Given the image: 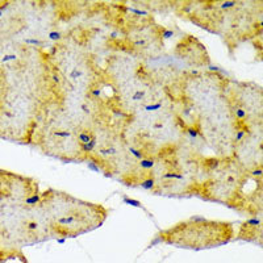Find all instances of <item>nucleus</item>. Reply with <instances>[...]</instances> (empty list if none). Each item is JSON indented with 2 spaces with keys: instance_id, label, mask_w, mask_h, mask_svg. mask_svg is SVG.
<instances>
[{
  "instance_id": "obj_1",
  "label": "nucleus",
  "mask_w": 263,
  "mask_h": 263,
  "mask_svg": "<svg viewBox=\"0 0 263 263\" xmlns=\"http://www.w3.org/2000/svg\"><path fill=\"white\" fill-rule=\"evenodd\" d=\"M232 79L216 70L183 74L167 90L187 126L200 136L216 157H230L237 126L232 113Z\"/></svg>"
},
{
  "instance_id": "obj_2",
  "label": "nucleus",
  "mask_w": 263,
  "mask_h": 263,
  "mask_svg": "<svg viewBox=\"0 0 263 263\" xmlns=\"http://www.w3.org/2000/svg\"><path fill=\"white\" fill-rule=\"evenodd\" d=\"M167 7L180 19L220 36L230 54L247 41L262 45L263 1H167Z\"/></svg>"
},
{
  "instance_id": "obj_3",
  "label": "nucleus",
  "mask_w": 263,
  "mask_h": 263,
  "mask_svg": "<svg viewBox=\"0 0 263 263\" xmlns=\"http://www.w3.org/2000/svg\"><path fill=\"white\" fill-rule=\"evenodd\" d=\"M262 169L249 171L232 157L204 155L195 197L255 217L262 214Z\"/></svg>"
},
{
  "instance_id": "obj_4",
  "label": "nucleus",
  "mask_w": 263,
  "mask_h": 263,
  "mask_svg": "<svg viewBox=\"0 0 263 263\" xmlns=\"http://www.w3.org/2000/svg\"><path fill=\"white\" fill-rule=\"evenodd\" d=\"M117 121L128 145L149 159L176 151L185 142L189 130L172 99L147 107L130 118Z\"/></svg>"
},
{
  "instance_id": "obj_5",
  "label": "nucleus",
  "mask_w": 263,
  "mask_h": 263,
  "mask_svg": "<svg viewBox=\"0 0 263 263\" xmlns=\"http://www.w3.org/2000/svg\"><path fill=\"white\" fill-rule=\"evenodd\" d=\"M39 197L37 207L49 236L59 242L94 230L108 217L104 205L75 197L65 191L48 188L39 193Z\"/></svg>"
},
{
  "instance_id": "obj_6",
  "label": "nucleus",
  "mask_w": 263,
  "mask_h": 263,
  "mask_svg": "<svg viewBox=\"0 0 263 263\" xmlns=\"http://www.w3.org/2000/svg\"><path fill=\"white\" fill-rule=\"evenodd\" d=\"M46 55L62 92L103 91L105 84L103 66L68 33L53 43Z\"/></svg>"
},
{
  "instance_id": "obj_7",
  "label": "nucleus",
  "mask_w": 263,
  "mask_h": 263,
  "mask_svg": "<svg viewBox=\"0 0 263 263\" xmlns=\"http://www.w3.org/2000/svg\"><path fill=\"white\" fill-rule=\"evenodd\" d=\"M32 145L45 155L63 162H87V153L79 141L78 130L57 104L48 109L34 133Z\"/></svg>"
},
{
  "instance_id": "obj_8",
  "label": "nucleus",
  "mask_w": 263,
  "mask_h": 263,
  "mask_svg": "<svg viewBox=\"0 0 263 263\" xmlns=\"http://www.w3.org/2000/svg\"><path fill=\"white\" fill-rule=\"evenodd\" d=\"M234 240V225L226 221L191 217L161 230L153 244H169L183 249L203 250L225 245Z\"/></svg>"
},
{
  "instance_id": "obj_9",
  "label": "nucleus",
  "mask_w": 263,
  "mask_h": 263,
  "mask_svg": "<svg viewBox=\"0 0 263 263\" xmlns=\"http://www.w3.org/2000/svg\"><path fill=\"white\" fill-rule=\"evenodd\" d=\"M57 105L78 132L91 130L95 133L116 121L103 91L88 94L65 91L62 92L61 100Z\"/></svg>"
},
{
  "instance_id": "obj_10",
  "label": "nucleus",
  "mask_w": 263,
  "mask_h": 263,
  "mask_svg": "<svg viewBox=\"0 0 263 263\" xmlns=\"http://www.w3.org/2000/svg\"><path fill=\"white\" fill-rule=\"evenodd\" d=\"M229 100L237 132L263 129V90L259 84L232 79Z\"/></svg>"
},
{
  "instance_id": "obj_11",
  "label": "nucleus",
  "mask_w": 263,
  "mask_h": 263,
  "mask_svg": "<svg viewBox=\"0 0 263 263\" xmlns=\"http://www.w3.org/2000/svg\"><path fill=\"white\" fill-rule=\"evenodd\" d=\"M170 57L182 74L205 70L211 66V57L201 41L191 34H183L174 45Z\"/></svg>"
},
{
  "instance_id": "obj_12",
  "label": "nucleus",
  "mask_w": 263,
  "mask_h": 263,
  "mask_svg": "<svg viewBox=\"0 0 263 263\" xmlns=\"http://www.w3.org/2000/svg\"><path fill=\"white\" fill-rule=\"evenodd\" d=\"M263 129L238 130L234 138L232 158L249 171L262 169Z\"/></svg>"
},
{
  "instance_id": "obj_13",
  "label": "nucleus",
  "mask_w": 263,
  "mask_h": 263,
  "mask_svg": "<svg viewBox=\"0 0 263 263\" xmlns=\"http://www.w3.org/2000/svg\"><path fill=\"white\" fill-rule=\"evenodd\" d=\"M38 183L33 178L17 175L15 172L0 169V201L24 203L39 193Z\"/></svg>"
},
{
  "instance_id": "obj_14",
  "label": "nucleus",
  "mask_w": 263,
  "mask_h": 263,
  "mask_svg": "<svg viewBox=\"0 0 263 263\" xmlns=\"http://www.w3.org/2000/svg\"><path fill=\"white\" fill-rule=\"evenodd\" d=\"M236 240L257 242L260 245V241H262V218H260V216H255V217L244 221L240 226Z\"/></svg>"
}]
</instances>
